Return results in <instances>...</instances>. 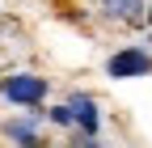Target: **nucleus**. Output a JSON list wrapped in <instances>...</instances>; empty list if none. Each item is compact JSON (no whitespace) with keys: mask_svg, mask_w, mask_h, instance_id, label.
Masks as SVG:
<instances>
[{"mask_svg":"<svg viewBox=\"0 0 152 148\" xmlns=\"http://www.w3.org/2000/svg\"><path fill=\"white\" fill-rule=\"evenodd\" d=\"M102 9H106L110 17H140L144 0H102Z\"/></svg>","mask_w":152,"mask_h":148,"instance_id":"obj_5","label":"nucleus"},{"mask_svg":"<svg viewBox=\"0 0 152 148\" xmlns=\"http://www.w3.org/2000/svg\"><path fill=\"white\" fill-rule=\"evenodd\" d=\"M0 93H4L9 102H21V106H38L47 97V81L42 76H9V81H0Z\"/></svg>","mask_w":152,"mask_h":148,"instance_id":"obj_1","label":"nucleus"},{"mask_svg":"<svg viewBox=\"0 0 152 148\" xmlns=\"http://www.w3.org/2000/svg\"><path fill=\"white\" fill-rule=\"evenodd\" d=\"M106 72L114 81H127V76H148L152 72V55L148 51H118V55H110V64H106Z\"/></svg>","mask_w":152,"mask_h":148,"instance_id":"obj_2","label":"nucleus"},{"mask_svg":"<svg viewBox=\"0 0 152 148\" xmlns=\"http://www.w3.org/2000/svg\"><path fill=\"white\" fill-rule=\"evenodd\" d=\"M68 110H72V119L80 123V127H85L89 136L97 131V106H93V97H80V93H76V97L68 102Z\"/></svg>","mask_w":152,"mask_h":148,"instance_id":"obj_3","label":"nucleus"},{"mask_svg":"<svg viewBox=\"0 0 152 148\" xmlns=\"http://www.w3.org/2000/svg\"><path fill=\"white\" fill-rule=\"evenodd\" d=\"M51 123H72V110H68V106H55V110H51Z\"/></svg>","mask_w":152,"mask_h":148,"instance_id":"obj_6","label":"nucleus"},{"mask_svg":"<svg viewBox=\"0 0 152 148\" xmlns=\"http://www.w3.org/2000/svg\"><path fill=\"white\" fill-rule=\"evenodd\" d=\"M85 148H102V144H85Z\"/></svg>","mask_w":152,"mask_h":148,"instance_id":"obj_7","label":"nucleus"},{"mask_svg":"<svg viewBox=\"0 0 152 148\" xmlns=\"http://www.w3.org/2000/svg\"><path fill=\"white\" fill-rule=\"evenodd\" d=\"M4 131H9V140H17L21 148H42V140H38V131H34V123H26V119L9 123Z\"/></svg>","mask_w":152,"mask_h":148,"instance_id":"obj_4","label":"nucleus"}]
</instances>
